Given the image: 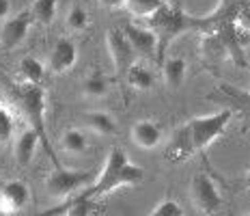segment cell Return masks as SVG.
Listing matches in <instances>:
<instances>
[{
	"instance_id": "obj_1",
	"label": "cell",
	"mask_w": 250,
	"mask_h": 216,
	"mask_svg": "<svg viewBox=\"0 0 250 216\" xmlns=\"http://www.w3.org/2000/svg\"><path fill=\"white\" fill-rule=\"evenodd\" d=\"M229 121H231V110H220V113L186 121L181 128H177L170 134L164 149V158L168 162H181L192 154L207 149L218 136L225 134Z\"/></svg>"
},
{
	"instance_id": "obj_2",
	"label": "cell",
	"mask_w": 250,
	"mask_h": 216,
	"mask_svg": "<svg viewBox=\"0 0 250 216\" xmlns=\"http://www.w3.org/2000/svg\"><path fill=\"white\" fill-rule=\"evenodd\" d=\"M145 171L136 165L129 162L127 154L119 147H114L110 154L106 156V162H104V168L100 171V175L95 177L93 186L82 188L80 192H76L71 199L67 201H95L102 194H108L121 186H136V184L143 182Z\"/></svg>"
},
{
	"instance_id": "obj_3",
	"label": "cell",
	"mask_w": 250,
	"mask_h": 216,
	"mask_svg": "<svg viewBox=\"0 0 250 216\" xmlns=\"http://www.w3.org/2000/svg\"><path fill=\"white\" fill-rule=\"evenodd\" d=\"M147 20H149V28L158 37V63H164V54L168 50L170 41L177 39L179 35L188 33V30H194V28L201 30V28H209L211 26L209 20L192 18L179 4L170 2V0Z\"/></svg>"
},
{
	"instance_id": "obj_4",
	"label": "cell",
	"mask_w": 250,
	"mask_h": 216,
	"mask_svg": "<svg viewBox=\"0 0 250 216\" xmlns=\"http://www.w3.org/2000/svg\"><path fill=\"white\" fill-rule=\"evenodd\" d=\"M15 99H18V106L22 110L26 123L28 128H33L35 132L39 134L41 139V147L43 151L52 158L56 167H62L59 160H56V154L50 145V139H48V132H45V91L41 84H18L15 87Z\"/></svg>"
},
{
	"instance_id": "obj_5",
	"label": "cell",
	"mask_w": 250,
	"mask_h": 216,
	"mask_svg": "<svg viewBox=\"0 0 250 216\" xmlns=\"http://www.w3.org/2000/svg\"><path fill=\"white\" fill-rule=\"evenodd\" d=\"M91 182V173L86 171H69L65 167H54V171L45 177V192L50 197H67L80 192Z\"/></svg>"
},
{
	"instance_id": "obj_6",
	"label": "cell",
	"mask_w": 250,
	"mask_h": 216,
	"mask_svg": "<svg viewBox=\"0 0 250 216\" xmlns=\"http://www.w3.org/2000/svg\"><path fill=\"white\" fill-rule=\"evenodd\" d=\"M106 46L108 52L112 56V65H114V73H117L121 80H125L127 72L132 70V65H136V52H134L132 44L127 41L123 28H110L106 33Z\"/></svg>"
},
{
	"instance_id": "obj_7",
	"label": "cell",
	"mask_w": 250,
	"mask_h": 216,
	"mask_svg": "<svg viewBox=\"0 0 250 216\" xmlns=\"http://www.w3.org/2000/svg\"><path fill=\"white\" fill-rule=\"evenodd\" d=\"M190 199L196 205V210L203 214H213L218 212V208L222 205V197L218 192L216 184L211 182V177H207L205 173L192 177L190 182Z\"/></svg>"
},
{
	"instance_id": "obj_8",
	"label": "cell",
	"mask_w": 250,
	"mask_h": 216,
	"mask_svg": "<svg viewBox=\"0 0 250 216\" xmlns=\"http://www.w3.org/2000/svg\"><path fill=\"white\" fill-rule=\"evenodd\" d=\"M30 24H33V18H30L28 9L15 13L13 18L4 20L2 28H0V48L4 52L15 50L26 39V35H28V30H30Z\"/></svg>"
},
{
	"instance_id": "obj_9",
	"label": "cell",
	"mask_w": 250,
	"mask_h": 216,
	"mask_svg": "<svg viewBox=\"0 0 250 216\" xmlns=\"http://www.w3.org/2000/svg\"><path fill=\"white\" fill-rule=\"evenodd\" d=\"M123 33L127 41L132 44L136 56H145V59H155L158 61V37L151 28H143V26L129 22L123 26Z\"/></svg>"
},
{
	"instance_id": "obj_10",
	"label": "cell",
	"mask_w": 250,
	"mask_h": 216,
	"mask_svg": "<svg viewBox=\"0 0 250 216\" xmlns=\"http://www.w3.org/2000/svg\"><path fill=\"white\" fill-rule=\"evenodd\" d=\"M30 192L24 182H7L0 188V212L18 214L28 205Z\"/></svg>"
},
{
	"instance_id": "obj_11",
	"label": "cell",
	"mask_w": 250,
	"mask_h": 216,
	"mask_svg": "<svg viewBox=\"0 0 250 216\" xmlns=\"http://www.w3.org/2000/svg\"><path fill=\"white\" fill-rule=\"evenodd\" d=\"M76 59H78V48L71 39H59L56 46L52 48L50 52V59H48V65H50V72L52 73H65L69 72L71 67L76 65Z\"/></svg>"
},
{
	"instance_id": "obj_12",
	"label": "cell",
	"mask_w": 250,
	"mask_h": 216,
	"mask_svg": "<svg viewBox=\"0 0 250 216\" xmlns=\"http://www.w3.org/2000/svg\"><path fill=\"white\" fill-rule=\"evenodd\" d=\"M41 143L39 134L35 132L33 128H26L22 134L18 136V141H15V147H13V156H15V165L20 168L28 167L30 160H33L35 151H37V147Z\"/></svg>"
},
{
	"instance_id": "obj_13",
	"label": "cell",
	"mask_w": 250,
	"mask_h": 216,
	"mask_svg": "<svg viewBox=\"0 0 250 216\" xmlns=\"http://www.w3.org/2000/svg\"><path fill=\"white\" fill-rule=\"evenodd\" d=\"M132 141L140 149H155L162 143V130L158 128L155 121H149V119L136 121L132 128Z\"/></svg>"
},
{
	"instance_id": "obj_14",
	"label": "cell",
	"mask_w": 250,
	"mask_h": 216,
	"mask_svg": "<svg viewBox=\"0 0 250 216\" xmlns=\"http://www.w3.org/2000/svg\"><path fill=\"white\" fill-rule=\"evenodd\" d=\"M186 61L181 56H173V59H166L162 63V72H164V82L168 89H179L186 80Z\"/></svg>"
},
{
	"instance_id": "obj_15",
	"label": "cell",
	"mask_w": 250,
	"mask_h": 216,
	"mask_svg": "<svg viewBox=\"0 0 250 216\" xmlns=\"http://www.w3.org/2000/svg\"><path fill=\"white\" fill-rule=\"evenodd\" d=\"M86 125L93 130V132L102 134V136H114L117 134V123L108 113H102V110H93V113L84 115Z\"/></svg>"
},
{
	"instance_id": "obj_16",
	"label": "cell",
	"mask_w": 250,
	"mask_h": 216,
	"mask_svg": "<svg viewBox=\"0 0 250 216\" xmlns=\"http://www.w3.org/2000/svg\"><path fill=\"white\" fill-rule=\"evenodd\" d=\"M56 7H59V0H33L28 11H30L33 22L48 26L54 22V18H56Z\"/></svg>"
},
{
	"instance_id": "obj_17",
	"label": "cell",
	"mask_w": 250,
	"mask_h": 216,
	"mask_svg": "<svg viewBox=\"0 0 250 216\" xmlns=\"http://www.w3.org/2000/svg\"><path fill=\"white\" fill-rule=\"evenodd\" d=\"M110 89V80L106 78V73L102 72H91L82 82V91H84L86 97H104Z\"/></svg>"
},
{
	"instance_id": "obj_18",
	"label": "cell",
	"mask_w": 250,
	"mask_h": 216,
	"mask_svg": "<svg viewBox=\"0 0 250 216\" xmlns=\"http://www.w3.org/2000/svg\"><path fill=\"white\" fill-rule=\"evenodd\" d=\"M125 82H127L132 89H136V91H149V89L155 84V76L147 70V67H143L136 63V65H132V70L127 72Z\"/></svg>"
},
{
	"instance_id": "obj_19",
	"label": "cell",
	"mask_w": 250,
	"mask_h": 216,
	"mask_svg": "<svg viewBox=\"0 0 250 216\" xmlns=\"http://www.w3.org/2000/svg\"><path fill=\"white\" fill-rule=\"evenodd\" d=\"M20 76H22V80L26 84H41L43 82V76H45V70L37 59L26 56V59H22V63H20Z\"/></svg>"
},
{
	"instance_id": "obj_20",
	"label": "cell",
	"mask_w": 250,
	"mask_h": 216,
	"mask_svg": "<svg viewBox=\"0 0 250 216\" xmlns=\"http://www.w3.org/2000/svg\"><path fill=\"white\" fill-rule=\"evenodd\" d=\"M168 0H125V9L136 18H151L164 7Z\"/></svg>"
},
{
	"instance_id": "obj_21",
	"label": "cell",
	"mask_w": 250,
	"mask_h": 216,
	"mask_svg": "<svg viewBox=\"0 0 250 216\" xmlns=\"http://www.w3.org/2000/svg\"><path fill=\"white\" fill-rule=\"evenodd\" d=\"M61 147L65 151H69V154H82V151L88 147L86 143V136L82 130H78V128H69V130H65L61 136Z\"/></svg>"
},
{
	"instance_id": "obj_22",
	"label": "cell",
	"mask_w": 250,
	"mask_h": 216,
	"mask_svg": "<svg viewBox=\"0 0 250 216\" xmlns=\"http://www.w3.org/2000/svg\"><path fill=\"white\" fill-rule=\"evenodd\" d=\"M67 28L71 30V33H82V30L88 26V13L84 7H80V4H74V7L69 9V13H67Z\"/></svg>"
},
{
	"instance_id": "obj_23",
	"label": "cell",
	"mask_w": 250,
	"mask_h": 216,
	"mask_svg": "<svg viewBox=\"0 0 250 216\" xmlns=\"http://www.w3.org/2000/svg\"><path fill=\"white\" fill-rule=\"evenodd\" d=\"M149 216H184V210L173 199H164L160 205H155L153 212H149Z\"/></svg>"
},
{
	"instance_id": "obj_24",
	"label": "cell",
	"mask_w": 250,
	"mask_h": 216,
	"mask_svg": "<svg viewBox=\"0 0 250 216\" xmlns=\"http://www.w3.org/2000/svg\"><path fill=\"white\" fill-rule=\"evenodd\" d=\"M11 136H13V119L7 108L0 106V143H7Z\"/></svg>"
},
{
	"instance_id": "obj_25",
	"label": "cell",
	"mask_w": 250,
	"mask_h": 216,
	"mask_svg": "<svg viewBox=\"0 0 250 216\" xmlns=\"http://www.w3.org/2000/svg\"><path fill=\"white\" fill-rule=\"evenodd\" d=\"M235 22L242 26V28L250 30V0H237Z\"/></svg>"
},
{
	"instance_id": "obj_26",
	"label": "cell",
	"mask_w": 250,
	"mask_h": 216,
	"mask_svg": "<svg viewBox=\"0 0 250 216\" xmlns=\"http://www.w3.org/2000/svg\"><path fill=\"white\" fill-rule=\"evenodd\" d=\"M97 2L106 9H123L125 7V0H97Z\"/></svg>"
},
{
	"instance_id": "obj_27",
	"label": "cell",
	"mask_w": 250,
	"mask_h": 216,
	"mask_svg": "<svg viewBox=\"0 0 250 216\" xmlns=\"http://www.w3.org/2000/svg\"><path fill=\"white\" fill-rule=\"evenodd\" d=\"M9 9H11V0H0V22L9 15Z\"/></svg>"
},
{
	"instance_id": "obj_28",
	"label": "cell",
	"mask_w": 250,
	"mask_h": 216,
	"mask_svg": "<svg viewBox=\"0 0 250 216\" xmlns=\"http://www.w3.org/2000/svg\"><path fill=\"white\" fill-rule=\"evenodd\" d=\"M242 188H250V167L246 168V175H244V182H242Z\"/></svg>"
},
{
	"instance_id": "obj_29",
	"label": "cell",
	"mask_w": 250,
	"mask_h": 216,
	"mask_svg": "<svg viewBox=\"0 0 250 216\" xmlns=\"http://www.w3.org/2000/svg\"><path fill=\"white\" fill-rule=\"evenodd\" d=\"M0 188H2V182H0Z\"/></svg>"
},
{
	"instance_id": "obj_30",
	"label": "cell",
	"mask_w": 250,
	"mask_h": 216,
	"mask_svg": "<svg viewBox=\"0 0 250 216\" xmlns=\"http://www.w3.org/2000/svg\"><path fill=\"white\" fill-rule=\"evenodd\" d=\"M244 216H250V214H244Z\"/></svg>"
}]
</instances>
